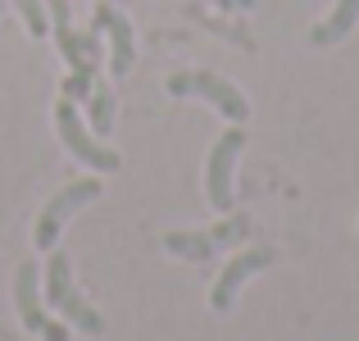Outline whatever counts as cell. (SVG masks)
<instances>
[{
	"instance_id": "5",
	"label": "cell",
	"mask_w": 359,
	"mask_h": 341,
	"mask_svg": "<svg viewBox=\"0 0 359 341\" xmlns=\"http://www.w3.org/2000/svg\"><path fill=\"white\" fill-rule=\"evenodd\" d=\"M55 128H60L64 146H69V155L78 159V164L96 168V173H114V168L123 164L114 150H109V146H100V141L91 137V128L82 123L78 105H73V100H64V96H60V105H55Z\"/></svg>"
},
{
	"instance_id": "8",
	"label": "cell",
	"mask_w": 359,
	"mask_h": 341,
	"mask_svg": "<svg viewBox=\"0 0 359 341\" xmlns=\"http://www.w3.org/2000/svg\"><path fill=\"white\" fill-rule=\"evenodd\" d=\"M273 260H278V250H273V246H245L241 255H232L228 269L219 273V282H214V291H210V305L219 309V314H228L232 300H237V291L255 278V273L273 269Z\"/></svg>"
},
{
	"instance_id": "13",
	"label": "cell",
	"mask_w": 359,
	"mask_h": 341,
	"mask_svg": "<svg viewBox=\"0 0 359 341\" xmlns=\"http://www.w3.org/2000/svg\"><path fill=\"white\" fill-rule=\"evenodd\" d=\"M46 14H50V27L60 32V27H69V0H41Z\"/></svg>"
},
{
	"instance_id": "7",
	"label": "cell",
	"mask_w": 359,
	"mask_h": 341,
	"mask_svg": "<svg viewBox=\"0 0 359 341\" xmlns=\"http://www.w3.org/2000/svg\"><path fill=\"white\" fill-rule=\"evenodd\" d=\"M241 146H245V128H228L210 146V159H205V196H210V210L219 214L232 210V168H237Z\"/></svg>"
},
{
	"instance_id": "3",
	"label": "cell",
	"mask_w": 359,
	"mask_h": 341,
	"mask_svg": "<svg viewBox=\"0 0 359 341\" xmlns=\"http://www.w3.org/2000/svg\"><path fill=\"white\" fill-rule=\"evenodd\" d=\"M91 201H100V178H78V182H64L60 192H55L50 201H46L41 219H36L32 241L41 246V250H55V241H60L64 223H69L73 214L82 210V205H91Z\"/></svg>"
},
{
	"instance_id": "10",
	"label": "cell",
	"mask_w": 359,
	"mask_h": 341,
	"mask_svg": "<svg viewBox=\"0 0 359 341\" xmlns=\"http://www.w3.org/2000/svg\"><path fill=\"white\" fill-rule=\"evenodd\" d=\"M359 23V0H337V9L323 18V23H314V32H309V41L314 46H337L341 36H351Z\"/></svg>"
},
{
	"instance_id": "4",
	"label": "cell",
	"mask_w": 359,
	"mask_h": 341,
	"mask_svg": "<svg viewBox=\"0 0 359 341\" xmlns=\"http://www.w3.org/2000/svg\"><path fill=\"white\" fill-rule=\"evenodd\" d=\"M168 96H201V100H210L219 114H228L232 123L250 119V100H245L232 82H223L219 73H205V69L173 73V78H168Z\"/></svg>"
},
{
	"instance_id": "15",
	"label": "cell",
	"mask_w": 359,
	"mask_h": 341,
	"mask_svg": "<svg viewBox=\"0 0 359 341\" xmlns=\"http://www.w3.org/2000/svg\"><path fill=\"white\" fill-rule=\"evenodd\" d=\"M109 5H123V0H109Z\"/></svg>"
},
{
	"instance_id": "9",
	"label": "cell",
	"mask_w": 359,
	"mask_h": 341,
	"mask_svg": "<svg viewBox=\"0 0 359 341\" xmlns=\"http://www.w3.org/2000/svg\"><path fill=\"white\" fill-rule=\"evenodd\" d=\"M91 27L109 36V73H114V78H128L132 64H137V32H132V23L105 0V5H96V14H91Z\"/></svg>"
},
{
	"instance_id": "14",
	"label": "cell",
	"mask_w": 359,
	"mask_h": 341,
	"mask_svg": "<svg viewBox=\"0 0 359 341\" xmlns=\"http://www.w3.org/2000/svg\"><path fill=\"white\" fill-rule=\"evenodd\" d=\"M210 5H219V9H255L259 0H210Z\"/></svg>"
},
{
	"instance_id": "16",
	"label": "cell",
	"mask_w": 359,
	"mask_h": 341,
	"mask_svg": "<svg viewBox=\"0 0 359 341\" xmlns=\"http://www.w3.org/2000/svg\"><path fill=\"white\" fill-rule=\"evenodd\" d=\"M0 9H5V0H0Z\"/></svg>"
},
{
	"instance_id": "11",
	"label": "cell",
	"mask_w": 359,
	"mask_h": 341,
	"mask_svg": "<svg viewBox=\"0 0 359 341\" xmlns=\"http://www.w3.org/2000/svg\"><path fill=\"white\" fill-rule=\"evenodd\" d=\"M87 128L100 132V137L114 128V91L109 87H91V96H87Z\"/></svg>"
},
{
	"instance_id": "2",
	"label": "cell",
	"mask_w": 359,
	"mask_h": 341,
	"mask_svg": "<svg viewBox=\"0 0 359 341\" xmlns=\"http://www.w3.org/2000/svg\"><path fill=\"white\" fill-rule=\"evenodd\" d=\"M245 236H250V219L245 214H228L223 223L205 227V232H168L164 236V250L177 255V260H214L219 250H228V246H241Z\"/></svg>"
},
{
	"instance_id": "12",
	"label": "cell",
	"mask_w": 359,
	"mask_h": 341,
	"mask_svg": "<svg viewBox=\"0 0 359 341\" xmlns=\"http://www.w3.org/2000/svg\"><path fill=\"white\" fill-rule=\"evenodd\" d=\"M9 5L23 14V23H27V32H32V36H46V32H50V14H46L41 0H9Z\"/></svg>"
},
{
	"instance_id": "6",
	"label": "cell",
	"mask_w": 359,
	"mask_h": 341,
	"mask_svg": "<svg viewBox=\"0 0 359 341\" xmlns=\"http://www.w3.org/2000/svg\"><path fill=\"white\" fill-rule=\"evenodd\" d=\"M14 300H18V319L27 333H36L41 341H69V323H55L46 314V296H41V273L32 260H23L14 269Z\"/></svg>"
},
{
	"instance_id": "1",
	"label": "cell",
	"mask_w": 359,
	"mask_h": 341,
	"mask_svg": "<svg viewBox=\"0 0 359 341\" xmlns=\"http://www.w3.org/2000/svg\"><path fill=\"white\" fill-rule=\"evenodd\" d=\"M41 296H46V305H50V309H60L69 328L91 333V337L105 333V319H100L96 309L87 305V296L78 291V282H73V264H69V255H64V250H50V260H46Z\"/></svg>"
}]
</instances>
